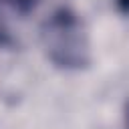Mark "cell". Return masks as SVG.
Returning <instances> with one entry per match:
<instances>
[{
    "mask_svg": "<svg viewBox=\"0 0 129 129\" xmlns=\"http://www.w3.org/2000/svg\"><path fill=\"white\" fill-rule=\"evenodd\" d=\"M38 2L40 0H0V4H6L18 16H28L30 12H34V8L38 6Z\"/></svg>",
    "mask_w": 129,
    "mask_h": 129,
    "instance_id": "2",
    "label": "cell"
},
{
    "mask_svg": "<svg viewBox=\"0 0 129 129\" xmlns=\"http://www.w3.org/2000/svg\"><path fill=\"white\" fill-rule=\"evenodd\" d=\"M46 58L60 71L77 73L91 64V40L81 14L69 6L56 8L40 26Z\"/></svg>",
    "mask_w": 129,
    "mask_h": 129,
    "instance_id": "1",
    "label": "cell"
},
{
    "mask_svg": "<svg viewBox=\"0 0 129 129\" xmlns=\"http://www.w3.org/2000/svg\"><path fill=\"white\" fill-rule=\"evenodd\" d=\"M125 123H127V129H129V103H127V109H125Z\"/></svg>",
    "mask_w": 129,
    "mask_h": 129,
    "instance_id": "4",
    "label": "cell"
},
{
    "mask_svg": "<svg viewBox=\"0 0 129 129\" xmlns=\"http://www.w3.org/2000/svg\"><path fill=\"white\" fill-rule=\"evenodd\" d=\"M115 6L119 10V14L129 16V0H115Z\"/></svg>",
    "mask_w": 129,
    "mask_h": 129,
    "instance_id": "3",
    "label": "cell"
}]
</instances>
